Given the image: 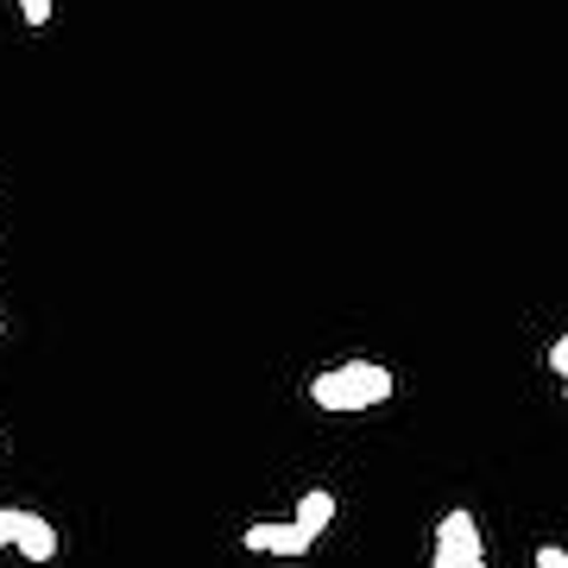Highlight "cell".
Listing matches in <instances>:
<instances>
[{
  "label": "cell",
  "mask_w": 568,
  "mask_h": 568,
  "mask_svg": "<svg viewBox=\"0 0 568 568\" xmlns=\"http://www.w3.org/2000/svg\"><path fill=\"white\" fill-rule=\"evenodd\" d=\"M562 398H568V379H562Z\"/></svg>",
  "instance_id": "10"
},
{
  "label": "cell",
  "mask_w": 568,
  "mask_h": 568,
  "mask_svg": "<svg viewBox=\"0 0 568 568\" xmlns=\"http://www.w3.org/2000/svg\"><path fill=\"white\" fill-rule=\"evenodd\" d=\"M0 335H7V323H0Z\"/></svg>",
  "instance_id": "11"
},
{
  "label": "cell",
  "mask_w": 568,
  "mask_h": 568,
  "mask_svg": "<svg viewBox=\"0 0 568 568\" xmlns=\"http://www.w3.org/2000/svg\"><path fill=\"white\" fill-rule=\"evenodd\" d=\"M291 525H297L310 544H316V537L335 525V493H328V487H310L304 499H297V511H291Z\"/></svg>",
  "instance_id": "5"
},
{
  "label": "cell",
  "mask_w": 568,
  "mask_h": 568,
  "mask_svg": "<svg viewBox=\"0 0 568 568\" xmlns=\"http://www.w3.org/2000/svg\"><path fill=\"white\" fill-rule=\"evenodd\" d=\"M537 568H568V549L562 544H537V556H530Z\"/></svg>",
  "instance_id": "7"
},
{
  "label": "cell",
  "mask_w": 568,
  "mask_h": 568,
  "mask_svg": "<svg viewBox=\"0 0 568 568\" xmlns=\"http://www.w3.org/2000/svg\"><path fill=\"white\" fill-rule=\"evenodd\" d=\"M392 366L379 361H342L328 366V373H316L310 379V405L328 410V417H361V410H379L392 398Z\"/></svg>",
  "instance_id": "1"
},
{
  "label": "cell",
  "mask_w": 568,
  "mask_h": 568,
  "mask_svg": "<svg viewBox=\"0 0 568 568\" xmlns=\"http://www.w3.org/2000/svg\"><path fill=\"white\" fill-rule=\"evenodd\" d=\"M429 568H487V544H480V525L474 511H443L436 518V544H429Z\"/></svg>",
  "instance_id": "2"
},
{
  "label": "cell",
  "mask_w": 568,
  "mask_h": 568,
  "mask_svg": "<svg viewBox=\"0 0 568 568\" xmlns=\"http://www.w3.org/2000/svg\"><path fill=\"white\" fill-rule=\"evenodd\" d=\"M51 13H58L51 0H20V20H26V26H44V20H51Z\"/></svg>",
  "instance_id": "8"
},
{
  "label": "cell",
  "mask_w": 568,
  "mask_h": 568,
  "mask_svg": "<svg viewBox=\"0 0 568 568\" xmlns=\"http://www.w3.org/2000/svg\"><path fill=\"white\" fill-rule=\"evenodd\" d=\"M246 549H253V556H310V537L297 525H291V518H265V525H246V537H241Z\"/></svg>",
  "instance_id": "3"
},
{
  "label": "cell",
  "mask_w": 568,
  "mask_h": 568,
  "mask_svg": "<svg viewBox=\"0 0 568 568\" xmlns=\"http://www.w3.org/2000/svg\"><path fill=\"white\" fill-rule=\"evenodd\" d=\"M20 518H26L20 506H7V511H0V549H13V544H20Z\"/></svg>",
  "instance_id": "6"
},
{
  "label": "cell",
  "mask_w": 568,
  "mask_h": 568,
  "mask_svg": "<svg viewBox=\"0 0 568 568\" xmlns=\"http://www.w3.org/2000/svg\"><path fill=\"white\" fill-rule=\"evenodd\" d=\"M549 366L568 379V335H556V347H549Z\"/></svg>",
  "instance_id": "9"
},
{
  "label": "cell",
  "mask_w": 568,
  "mask_h": 568,
  "mask_svg": "<svg viewBox=\"0 0 568 568\" xmlns=\"http://www.w3.org/2000/svg\"><path fill=\"white\" fill-rule=\"evenodd\" d=\"M26 556L32 568H44V562H58V530H51V518H39V511H26L20 518V544H13Z\"/></svg>",
  "instance_id": "4"
}]
</instances>
